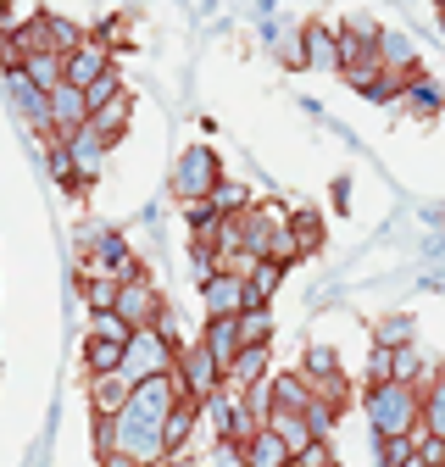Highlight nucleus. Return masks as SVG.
Listing matches in <instances>:
<instances>
[{"label": "nucleus", "mask_w": 445, "mask_h": 467, "mask_svg": "<svg viewBox=\"0 0 445 467\" xmlns=\"http://www.w3.org/2000/svg\"><path fill=\"white\" fill-rule=\"evenodd\" d=\"M440 28H445V6H440Z\"/></svg>", "instance_id": "a18cd8bd"}, {"label": "nucleus", "mask_w": 445, "mask_h": 467, "mask_svg": "<svg viewBox=\"0 0 445 467\" xmlns=\"http://www.w3.org/2000/svg\"><path fill=\"white\" fill-rule=\"evenodd\" d=\"M407 467H429V462H423V456H412V462H407Z\"/></svg>", "instance_id": "c03bdc74"}, {"label": "nucleus", "mask_w": 445, "mask_h": 467, "mask_svg": "<svg viewBox=\"0 0 445 467\" xmlns=\"http://www.w3.org/2000/svg\"><path fill=\"white\" fill-rule=\"evenodd\" d=\"M201 412L212 418V429H217V440H229V445H245L262 423L251 418V406H245V395L240 389H229V384H222L212 400H201Z\"/></svg>", "instance_id": "20e7f679"}, {"label": "nucleus", "mask_w": 445, "mask_h": 467, "mask_svg": "<svg viewBox=\"0 0 445 467\" xmlns=\"http://www.w3.org/2000/svg\"><path fill=\"white\" fill-rule=\"evenodd\" d=\"M179 368V345L173 339H161L156 328H140L123 350V379L129 384H145V379H167Z\"/></svg>", "instance_id": "f03ea898"}, {"label": "nucleus", "mask_w": 445, "mask_h": 467, "mask_svg": "<svg viewBox=\"0 0 445 467\" xmlns=\"http://www.w3.org/2000/svg\"><path fill=\"white\" fill-rule=\"evenodd\" d=\"M401 89H407V78H401V73H378V78L367 84V100H396Z\"/></svg>", "instance_id": "58836bf2"}, {"label": "nucleus", "mask_w": 445, "mask_h": 467, "mask_svg": "<svg viewBox=\"0 0 445 467\" xmlns=\"http://www.w3.org/2000/svg\"><path fill=\"white\" fill-rule=\"evenodd\" d=\"M389 373H396V384H418V379H423L418 350H412V345H401V350H396V362H389ZM418 389H423V384H418Z\"/></svg>", "instance_id": "72a5a7b5"}, {"label": "nucleus", "mask_w": 445, "mask_h": 467, "mask_svg": "<svg viewBox=\"0 0 445 467\" xmlns=\"http://www.w3.org/2000/svg\"><path fill=\"white\" fill-rule=\"evenodd\" d=\"M78 129H89V100H84V89H73V84L50 89V134L67 140Z\"/></svg>", "instance_id": "1a4fd4ad"}, {"label": "nucleus", "mask_w": 445, "mask_h": 467, "mask_svg": "<svg viewBox=\"0 0 445 467\" xmlns=\"http://www.w3.org/2000/svg\"><path fill=\"white\" fill-rule=\"evenodd\" d=\"M195 423H201V400H179L173 412H167V423H161V440H167V456H179L184 445H190V434H195Z\"/></svg>", "instance_id": "f3484780"}, {"label": "nucleus", "mask_w": 445, "mask_h": 467, "mask_svg": "<svg viewBox=\"0 0 445 467\" xmlns=\"http://www.w3.org/2000/svg\"><path fill=\"white\" fill-rule=\"evenodd\" d=\"M50 179H56V184H78V172H73V156H67V145H62V140L50 145Z\"/></svg>", "instance_id": "e433bc0d"}, {"label": "nucleus", "mask_w": 445, "mask_h": 467, "mask_svg": "<svg viewBox=\"0 0 445 467\" xmlns=\"http://www.w3.org/2000/svg\"><path fill=\"white\" fill-rule=\"evenodd\" d=\"M167 306H161V296L145 284V278H129L123 289H118V317L140 334V328H156V317H161Z\"/></svg>", "instance_id": "423d86ee"}, {"label": "nucleus", "mask_w": 445, "mask_h": 467, "mask_svg": "<svg viewBox=\"0 0 445 467\" xmlns=\"http://www.w3.org/2000/svg\"><path fill=\"white\" fill-rule=\"evenodd\" d=\"M23 73H28V84L39 89V95H50V89H62L67 84V62L56 50H39V56H28L23 62Z\"/></svg>", "instance_id": "412c9836"}, {"label": "nucleus", "mask_w": 445, "mask_h": 467, "mask_svg": "<svg viewBox=\"0 0 445 467\" xmlns=\"http://www.w3.org/2000/svg\"><path fill=\"white\" fill-rule=\"evenodd\" d=\"M89 339H111V345H129L134 328L118 317V312H89Z\"/></svg>", "instance_id": "c756f323"}, {"label": "nucleus", "mask_w": 445, "mask_h": 467, "mask_svg": "<svg viewBox=\"0 0 445 467\" xmlns=\"http://www.w3.org/2000/svg\"><path fill=\"white\" fill-rule=\"evenodd\" d=\"M362 412H367V423H373L378 440H412L423 429V389L418 384H396V379L373 384L362 395Z\"/></svg>", "instance_id": "f257e3e1"}, {"label": "nucleus", "mask_w": 445, "mask_h": 467, "mask_svg": "<svg viewBox=\"0 0 445 467\" xmlns=\"http://www.w3.org/2000/svg\"><path fill=\"white\" fill-rule=\"evenodd\" d=\"M306 67H317V73H340V28L306 23Z\"/></svg>", "instance_id": "dca6fc26"}, {"label": "nucleus", "mask_w": 445, "mask_h": 467, "mask_svg": "<svg viewBox=\"0 0 445 467\" xmlns=\"http://www.w3.org/2000/svg\"><path fill=\"white\" fill-rule=\"evenodd\" d=\"M290 467H295V462H290Z\"/></svg>", "instance_id": "49530a36"}, {"label": "nucleus", "mask_w": 445, "mask_h": 467, "mask_svg": "<svg viewBox=\"0 0 445 467\" xmlns=\"http://www.w3.org/2000/svg\"><path fill=\"white\" fill-rule=\"evenodd\" d=\"M100 467H140V462H134V456H123V451H106V456H100Z\"/></svg>", "instance_id": "37998d69"}, {"label": "nucleus", "mask_w": 445, "mask_h": 467, "mask_svg": "<svg viewBox=\"0 0 445 467\" xmlns=\"http://www.w3.org/2000/svg\"><path fill=\"white\" fill-rule=\"evenodd\" d=\"M118 278H106V273H95L89 284H84V301H89V312H118Z\"/></svg>", "instance_id": "c85d7f7f"}, {"label": "nucleus", "mask_w": 445, "mask_h": 467, "mask_svg": "<svg viewBox=\"0 0 445 467\" xmlns=\"http://www.w3.org/2000/svg\"><path fill=\"white\" fill-rule=\"evenodd\" d=\"M378 456H384V467H407L418 456V434L412 440H378Z\"/></svg>", "instance_id": "f704fd0d"}, {"label": "nucleus", "mask_w": 445, "mask_h": 467, "mask_svg": "<svg viewBox=\"0 0 445 467\" xmlns=\"http://www.w3.org/2000/svg\"><path fill=\"white\" fill-rule=\"evenodd\" d=\"M267 357H273V345H245L240 357H234V368H229V379H222V384L240 389V395H245V389H256V384H267V379H273Z\"/></svg>", "instance_id": "9b49d317"}, {"label": "nucleus", "mask_w": 445, "mask_h": 467, "mask_svg": "<svg viewBox=\"0 0 445 467\" xmlns=\"http://www.w3.org/2000/svg\"><path fill=\"white\" fill-rule=\"evenodd\" d=\"M173 379H179V389H184L190 400H212V395L222 389V373H217V362L206 357V345H201V339L179 350V368H173Z\"/></svg>", "instance_id": "39448f33"}, {"label": "nucleus", "mask_w": 445, "mask_h": 467, "mask_svg": "<svg viewBox=\"0 0 445 467\" xmlns=\"http://www.w3.org/2000/svg\"><path fill=\"white\" fill-rule=\"evenodd\" d=\"M217 217H240V212H251V195L240 190V184H229V179H222L217 190H212V201H206Z\"/></svg>", "instance_id": "cd10ccee"}, {"label": "nucleus", "mask_w": 445, "mask_h": 467, "mask_svg": "<svg viewBox=\"0 0 445 467\" xmlns=\"http://www.w3.org/2000/svg\"><path fill=\"white\" fill-rule=\"evenodd\" d=\"M129 395H134V384H129L123 373H106V379H95V384H89V406H95V418H100V423L123 418Z\"/></svg>", "instance_id": "f8f14e48"}, {"label": "nucleus", "mask_w": 445, "mask_h": 467, "mask_svg": "<svg viewBox=\"0 0 445 467\" xmlns=\"http://www.w3.org/2000/svg\"><path fill=\"white\" fill-rule=\"evenodd\" d=\"M201 345H206V357L217 362V373L229 379V368H234V357H240V317H212L206 328H201Z\"/></svg>", "instance_id": "9d476101"}, {"label": "nucleus", "mask_w": 445, "mask_h": 467, "mask_svg": "<svg viewBox=\"0 0 445 467\" xmlns=\"http://www.w3.org/2000/svg\"><path fill=\"white\" fill-rule=\"evenodd\" d=\"M123 350H129V345H111V339H89V345H84V362H89V379H106V373H123Z\"/></svg>", "instance_id": "a878e982"}, {"label": "nucleus", "mask_w": 445, "mask_h": 467, "mask_svg": "<svg viewBox=\"0 0 445 467\" xmlns=\"http://www.w3.org/2000/svg\"><path fill=\"white\" fill-rule=\"evenodd\" d=\"M262 429H273L278 440H285V445H290V456H301V451L312 445V429H306V412H278V406H273V418H267Z\"/></svg>", "instance_id": "b1692460"}, {"label": "nucleus", "mask_w": 445, "mask_h": 467, "mask_svg": "<svg viewBox=\"0 0 445 467\" xmlns=\"http://www.w3.org/2000/svg\"><path fill=\"white\" fill-rule=\"evenodd\" d=\"M267 389H273V406H278V412H306V406L317 400V389H312L301 373H273Z\"/></svg>", "instance_id": "a211bd4d"}, {"label": "nucleus", "mask_w": 445, "mask_h": 467, "mask_svg": "<svg viewBox=\"0 0 445 467\" xmlns=\"http://www.w3.org/2000/svg\"><path fill=\"white\" fill-rule=\"evenodd\" d=\"M129 117H134V95L123 89V95H118V100H111V106H100V111L89 117V129H95V134H100L106 145H118V140L129 134Z\"/></svg>", "instance_id": "6ab92c4d"}, {"label": "nucleus", "mask_w": 445, "mask_h": 467, "mask_svg": "<svg viewBox=\"0 0 445 467\" xmlns=\"http://www.w3.org/2000/svg\"><path fill=\"white\" fill-rule=\"evenodd\" d=\"M45 34H50V50H56V56H73V50H84V45H89V34H84L78 23L56 17V12H45Z\"/></svg>", "instance_id": "393cba45"}, {"label": "nucleus", "mask_w": 445, "mask_h": 467, "mask_svg": "<svg viewBox=\"0 0 445 467\" xmlns=\"http://www.w3.org/2000/svg\"><path fill=\"white\" fill-rule=\"evenodd\" d=\"M378 67L407 78V73L418 67V45H412V34H401V28H384V34H378Z\"/></svg>", "instance_id": "2eb2a0df"}, {"label": "nucleus", "mask_w": 445, "mask_h": 467, "mask_svg": "<svg viewBox=\"0 0 445 467\" xmlns=\"http://www.w3.org/2000/svg\"><path fill=\"white\" fill-rule=\"evenodd\" d=\"M301 379H306L312 389L340 384V357H334L328 345H306V357H301Z\"/></svg>", "instance_id": "4be33fe9"}, {"label": "nucleus", "mask_w": 445, "mask_h": 467, "mask_svg": "<svg viewBox=\"0 0 445 467\" xmlns=\"http://www.w3.org/2000/svg\"><path fill=\"white\" fill-rule=\"evenodd\" d=\"M6 89H12V106L28 117L34 129H50V95H39L34 84H28V73L17 67V73H6Z\"/></svg>", "instance_id": "4468645a"}, {"label": "nucleus", "mask_w": 445, "mask_h": 467, "mask_svg": "<svg viewBox=\"0 0 445 467\" xmlns=\"http://www.w3.org/2000/svg\"><path fill=\"white\" fill-rule=\"evenodd\" d=\"M290 234H295L301 256H312V251L323 245V217H317V212H290Z\"/></svg>", "instance_id": "bb28decb"}, {"label": "nucleus", "mask_w": 445, "mask_h": 467, "mask_svg": "<svg viewBox=\"0 0 445 467\" xmlns=\"http://www.w3.org/2000/svg\"><path fill=\"white\" fill-rule=\"evenodd\" d=\"M418 456H423L429 467H445V440H434V434L418 429Z\"/></svg>", "instance_id": "a19ab883"}, {"label": "nucleus", "mask_w": 445, "mask_h": 467, "mask_svg": "<svg viewBox=\"0 0 445 467\" xmlns=\"http://www.w3.org/2000/svg\"><path fill=\"white\" fill-rule=\"evenodd\" d=\"M378 345H384V350H401V345H412V323H407V317H389V323H378Z\"/></svg>", "instance_id": "c9c22d12"}, {"label": "nucleus", "mask_w": 445, "mask_h": 467, "mask_svg": "<svg viewBox=\"0 0 445 467\" xmlns=\"http://www.w3.org/2000/svg\"><path fill=\"white\" fill-rule=\"evenodd\" d=\"M423 434L445 440V368H434L423 384Z\"/></svg>", "instance_id": "5701e85b"}, {"label": "nucleus", "mask_w": 445, "mask_h": 467, "mask_svg": "<svg viewBox=\"0 0 445 467\" xmlns=\"http://www.w3.org/2000/svg\"><path fill=\"white\" fill-rule=\"evenodd\" d=\"M407 100H412V111H440V100H445V89H440V78H412L407 84Z\"/></svg>", "instance_id": "2f4dec72"}, {"label": "nucleus", "mask_w": 445, "mask_h": 467, "mask_svg": "<svg viewBox=\"0 0 445 467\" xmlns=\"http://www.w3.org/2000/svg\"><path fill=\"white\" fill-rule=\"evenodd\" d=\"M212 467H245V445L217 440V451H212Z\"/></svg>", "instance_id": "79ce46f5"}, {"label": "nucleus", "mask_w": 445, "mask_h": 467, "mask_svg": "<svg viewBox=\"0 0 445 467\" xmlns=\"http://www.w3.org/2000/svg\"><path fill=\"white\" fill-rule=\"evenodd\" d=\"M62 62H67V84L73 89H89V84H100L111 73V45L100 34H89V45L73 50V56H62Z\"/></svg>", "instance_id": "6e6552de"}, {"label": "nucleus", "mask_w": 445, "mask_h": 467, "mask_svg": "<svg viewBox=\"0 0 445 467\" xmlns=\"http://www.w3.org/2000/svg\"><path fill=\"white\" fill-rule=\"evenodd\" d=\"M201 306H206V323L212 317H240L245 312V278L240 273H217L201 284Z\"/></svg>", "instance_id": "0eeeda50"}, {"label": "nucleus", "mask_w": 445, "mask_h": 467, "mask_svg": "<svg viewBox=\"0 0 445 467\" xmlns=\"http://www.w3.org/2000/svg\"><path fill=\"white\" fill-rule=\"evenodd\" d=\"M295 467H334V451H328V440H312V445L295 456Z\"/></svg>", "instance_id": "ea45409f"}, {"label": "nucleus", "mask_w": 445, "mask_h": 467, "mask_svg": "<svg viewBox=\"0 0 445 467\" xmlns=\"http://www.w3.org/2000/svg\"><path fill=\"white\" fill-rule=\"evenodd\" d=\"M334 418H340V406L317 395V400L306 406V429H312V440H328V434H334Z\"/></svg>", "instance_id": "473e14b6"}, {"label": "nucleus", "mask_w": 445, "mask_h": 467, "mask_svg": "<svg viewBox=\"0 0 445 467\" xmlns=\"http://www.w3.org/2000/svg\"><path fill=\"white\" fill-rule=\"evenodd\" d=\"M240 345H273V312H240Z\"/></svg>", "instance_id": "7c9ffc66"}, {"label": "nucleus", "mask_w": 445, "mask_h": 467, "mask_svg": "<svg viewBox=\"0 0 445 467\" xmlns=\"http://www.w3.org/2000/svg\"><path fill=\"white\" fill-rule=\"evenodd\" d=\"M389 362H396V350L373 345V357H367V389H373V384H389V379H396V373H389Z\"/></svg>", "instance_id": "4c0bfd02"}, {"label": "nucleus", "mask_w": 445, "mask_h": 467, "mask_svg": "<svg viewBox=\"0 0 445 467\" xmlns=\"http://www.w3.org/2000/svg\"><path fill=\"white\" fill-rule=\"evenodd\" d=\"M217 184H222V161H217V150L190 145V150L179 156V167H173V195H179L184 206H201V201H212Z\"/></svg>", "instance_id": "7ed1b4c3"}, {"label": "nucleus", "mask_w": 445, "mask_h": 467, "mask_svg": "<svg viewBox=\"0 0 445 467\" xmlns=\"http://www.w3.org/2000/svg\"><path fill=\"white\" fill-rule=\"evenodd\" d=\"M62 145H67V156H73L78 184H84V179H95V172H100V161H106V150H111V145H106L95 129H78V134H67Z\"/></svg>", "instance_id": "ddd939ff"}, {"label": "nucleus", "mask_w": 445, "mask_h": 467, "mask_svg": "<svg viewBox=\"0 0 445 467\" xmlns=\"http://www.w3.org/2000/svg\"><path fill=\"white\" fill-rule=\"evenodd\" d=\"M295 456H290V445L278 440L273 429H256L251 440H245V467H290Z\"/></svg>", "instance_id": "aec40b11"}]
</instances>
